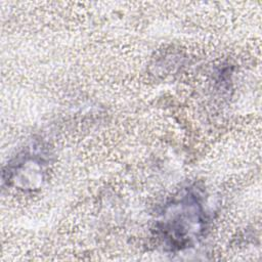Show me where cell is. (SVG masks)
Here are the masks:
<instances>
[{"label": "cell", "instance_id": "cell-1", "mask_svg": "<svg viewBox=\"0 0 262 262\" xmlns=\"http://www.w3.org/2000/svg\"><path fill=\"white\" fill-rule=\"evenodd\" d=\"M161 231L172 248L185 247L199 235L206 223L204 209L199 193L189 189L167 207Z\"/></svg>", "mask_w": 262, "mask_h": 262}]
</instances>
